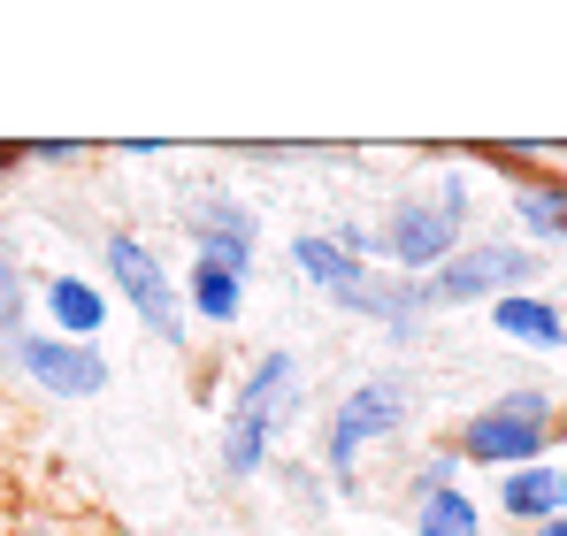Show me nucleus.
Listing matches in <instances>:
<instances>
[{"instance_id": "obj_1", "label": "nucleus", "mask_w": 567, "mask_h": 536, "mask_svg": "<svg viewBox=\"0 0 567 536\" xmlns=\"http://www.w3.org/2000/svg\"><path fill=\"white\" fill-rule=\"evenodd\" d=\"M299 391H307V375H299L291 353H261L254 360V375H246L238 399H230V430H223V475H230V483L261 475L269 437L284 430V414L299 406Z\"/></svg>"}, {"instance_id": "obj_2", "label": "nucleus", "mask_w": 567, "mask_h": 536, "mask_svg": "<svg viewBox=\"0 0 567 536\" xmlns=\"http://www.w3.org/2000/svg\"><path fill=\"white\" fill-rule=\"evenodd\" d=\"M553 445V399L545 391H506V399H491L475 422H461V460L475 467H529V460H545Z\"/></svg>"}, {"instance_id": "obj_3", "label": "nucleus", "mask_w": 567, "mask_h": 536, "mask_svg": "<svg viewBox=\"0 0 567 536\" xmlns=\"http://www.w3.org/2000/svg\"><path fill=\"white\" fill-rule=\"evenodd\" d=\"M461 215H468V184L445 177L437 184V199H406V207H391V223H383V254L399 268H445L453 254H461Z\"/></svg>"}, {"instance_id": "obj_4", "label": "nucleus", "mask_w": 567, "mask_h": 536, "mask_svg": "<svg viewBox=\"0 0 567 536\" xmlns=\"http://www.w3.org/2000/svg\"><path fill=\"white\" fill-rule=\"evenodd\" d=\"M529 268L537 261H529L522 246H461L445 268L422 276V299H430V307H468V299H491V307H498L506 291L529 284Z\"/></svg>"}, {"instance_id": "obj_5", "label": "nucleus", "mask_w": 567, "mask_h": 536, "mask_svg": "<svg viewBox=\"0 0 567 536\" xmlns=\"http://www.w3.org/2000/svg\"><path fill=\"white\" fill-rule=\"evenodd\" d=\"M107 276H115V299H131V315H138L154 338H185L177 284H169V268L154 261L146 238H107Z\"/></svg>"}, {"instance_id": "obj_6", "label": "nucleus", "mask_w": 567, "mask_h": 536, "mask_svg": "<svg viewBox=\"0 0 567 536\" xmlns=\"http://www.w3.org/2000/svg\"><path fill=\"white\" fill-rule=\"evenodd\" d=\"M8 353H16V368H23L39 391H54V399H93V391H107V360H100L93 346H78V338L16 330Z\"/></svg>"}, {"instance_id": "obj_7", "label": "nucleus", "mask_w": 567, "mask_h": 536, "mask_svg": "<svg viewBox=\"0 0 567 536\" xmlns=\"http://www.w3.org/2000/svg\"><path fill=\"white\" fill-rule=\"evenodd\" d=\"M399 422H406V391H399V383H361V391H346V406H338V422H330V467H338V483H353L361 452L383 445Z\"/></svg>"}, {"instance_id": "obj_8", "label": "nucleus", "mask_w": 567, "mask_h": 536, "mask_svg": "<svg viewBox=\"0 0 567 536\" xmlns=\"http://www.w3.org/2000/svg\"><path fill=\"white\" fill-rule=\"evenodd\" d=\"M192 238H199V261L230 268V276L254 268V215H246L238 199H207V207L192 215Z\"/></svg>"}, {"instance_id": "obj_9", "label": "nucleus", "mask_w": 567, "mask_h": 536, "mask_svg": "<svg viewBox=\"0 0 567 536\" xmlns=\"http://www.w3.org/2000/svg\"><path fill=\"white\" fill-rule=\"evenodd\" d=\"M491 322H498V338H514V346H529V353H560L567 346V315L553 299H529V291H506V299L491 307Z\"/></svg>"}, {"instance_id": "obj_10", "label": "nucleus", "mask_w": 567, "mask_h": 536, "mask_svg": "<svg viewBox=\"0 0 567 536\" xmlns=\"http://www.w3.org/2000/svg\"><path fill=\"white\" fill-rule=\"evenodd\" d=\"M498 506L514 514V522H553V514H567V475L560 467H545V460H529V467H514L506 483H498Z\"/></svg>"}, {"instance_id": "obj_11", "label": "nucleus", "mask_w": 567, "mask_h": 536, "mask_svg": "<svg viewBox=\"0 0 567 536\" xmlns=\"http://www.w3.org/2000/svg\"><path fill=\"white\" fill-rule=\"evenodd\" d=\"M47 307H54V330H62V338H78V346L107 322V299H100L85 276H54V284H47Z\"/></svg>"}, {"instance_id": "obj_12", "label": "nucleus", "mask_w": 567, "mask_h": 536, "mask_svg": "<svg viewBox=\"0 0 567 536\" xmlns=\"http://www.w3.org/2000/svg\"><path fill=\"white\" fill-rule=\"evenodd\" d=\"M483 529V514H475V498L453 483V491H422V506H414V536H475Z\"/></svg>"}, {"instance_id": "obj_13", "label": "nucleus", "mask_w": 567, "mask_h": 536, "mask_svg": "<svg viewBox=\"0 0 567 536\" xmlns=\"http://www.w3.org/2000/svg\"><path fill=\"white\" fill-rule=\"evenodd\" d=\"M185 291L207 322H238V307H246V276H230V268H215V261H192Z\"/></svg>"}, {"instance_id": "obj_14", "label": "nucleus", "mask_w": 567, "mask_h": 536, "mask_svg": "<svg viewBox=\"0 0 567 536\" xmlns=\"http://www.w3.org/2000/svg\"><path fill=\"white\" fill-rule=\"evenodd\" d=\"M514 215H522L537 238H567V184H522V192H514Z\"/></svg>"}, {"instance_id": "obj_15", "label": "nucleus", "mask_w": 567, "mask_h": 536, "mask_svg": "<svg viewBox=\"0 0 567 536\" xmlns=\"http://www.w3.org/2000/svg\"><path fill=\"white\" fill-rule=\"evenodd\" d=\"M545 536H567V514H553V522H545Z\"/></svg>"}, {"instance_id": "obj_16", "label": "nucleus", "mask_w": 567, "mask_h": 536, "mask_svg": "<svg viewBox=\"0 0 567 536\" xmlns=\"http://www.w3.org/2000/svg\"><path fill=\"white\" fill-rule=\"evenodd\" d=\"M31 536H47V529H31Z\"/></svg>"}, {"instance_id": "obj_17", "label": "nucleus", "mask_w": 567, "mask_h": 536, "mask_svg": "<svg viewBox=\"0 0 567 536\" xmlns=\"http://www.w3.org/2000/svg\"><path fill=\"white\" fill-rule=\"evenodd\" d=\"M560 475H567V467H560Z\"/></svg>"}]
</instances>
